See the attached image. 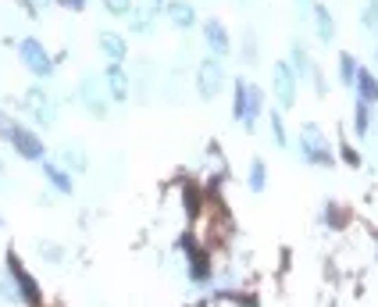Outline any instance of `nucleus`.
<instances>
[{"mask_svg":"<svg viewBox=\"0 0 378 307\" xmlns=\"http://www.w3.org/2000/svg\"><path fill=\"white\" fill-rule=\"evenodd\" d=\"M96 43H100V54H103V61H107V65H125V58H129V43H125V36H122V32L103 29Z\"/></svg>","mask_w":378,"mask_h":307,"instance_id":"14","label":"nucleus"},{"mask_svg":"<svg viewBox=\"0 0 378 307\" xmlns=\"http://www.w3.org/2000/svg\"><path fill=\"white\" fill-rule=\"evenodd\" d=\"M367 122H371V115H367V104H360V100H357V118H353V129L364 136V132H367Z\"/></svg>","mask_w":378,"mask_h":307,"instance_id":"30","label":"nucleus"},{"mask_svg":"<svg viewBox=\"0 0 378 307\" xmlns=\"http://www.w3.org/2000/svg\"><path fill=\"white\" fill-rule=\"evenodd\" d=\"M260 115H264V89L257 86V82H246L243 75L232 82V118L246 129V132H253L257 129V122H260Z\"/></svg>","mask_w":378,"mask_h":307,"instance_id":"1","label":"nucleus"},{"mask_svg":"<svg viewBox=\"0 0 378 307\" xmlns=\"http://www.w3.org/2000/svg\"><path fill=\"white\" fill-rule=\"evenodd\" d=\"M325 222H329L332 229H343V225H346V211L339 208V203L329 200V203H325Z\"/></svg>","mask_w":378,"mask_h":307,"instance_id":"27","label":"nucleus"},{"mask_svg":"<svg viewBox=\"0 0 378 307\" xmlns=\"http://www.w3.org/2000/svg\"><path fill=\"white\" fill-rule=\"evenodd\" d=\"M153 11L150 8H132V15H129V25H132V32L136 36H150L153 32Z\"/></svg>","mask_w":378,"mask_h":307,"instance_id":"23","label":"nucleus"},{"mask_svg":"<svg viewBox=\"0 0 378 307\" xmlns=\"http://www.w3.org/2000/svg\"><path fill=\"white\" fill-rule=\"evenodd\" d=\"M103 8H107V15H115V18H129L132 15V0H103Z\"/></svg>","mask_w":378,"mask_h":307,"instance_id":"26","label":"nucleus"},{"mask_svg":"<svg viewBox=\"0 0 378 307\" xmlns=\"http://www.w3.org/2000/svg\"><path fill=\"white\" fill-rule=\"evenodd\" d=\"M339 79H343L346 86L357 82V58H353V54H343V58H339Z\"/></svg>","mask_w":378,"mask_h":307,"instance_id":"25","label":"nucleus"},{"mask_svg":"<svg viewBox=\"0 0 378 307\" xmlns=\"http://www.w3.org/2000/svg\"><path fill=\"white\" fill-rule=\"evenodd\" d=\"M0 300H4V303H18V289H15V282H11L8 272H0Z\"/></svg>","mask_w":378,"mask_h":307,"instance_id":"28","label":"nucleus"},{"mask_svg":"<svg viewBox=\"0 0 378 307\" xmlns=\"http://www.w3.org/2000/svg\"><path fill=\"white\" fill-rule=\"evenodd\" d=\"M360 25H367V29H378V0H367V8L360 11Z\"/></svg>","mask_w":378,"mask_h":307,"instance_id":"29","label":"nucleus"},{"mask_svg":"<svg viewBox=\"0 0 378 307\" xmlns=\"http://www.w3.org/2000/svg\"><path fill=\"white\" fill-rule=\"evenodd\" d=\"M53 4H61V8H68V11H82L89 0H53Z\"/></svg>","mask_w":378,"mask_h":307,"instance_id":"32","label":"nucleus"},{"mask_svg":"<svg viewBox=\"0 0 378 307\" xmlns=\"http://www.w3.org/2000/svg\"><path fill=\"white\" fill-rule=\"evenodd\" d=\"M314 25H317L321 43H332V36H336V22H332V15H329L325 4H317V8H314Z\"/></svg>","mask_w":378,"mask_h":307,"instance_id":"21","label":"nucleus"},{"mask_svg":"<svg viewBox=\"0 0 378 307\" xmlns=\"http://www.w3.org/2000/svg\"><path fill=\"white\" fill-rule=\"evenodd\" d=\"M75 100L89 111V118H96V122H103L107 115H111V96L103 93L100 75H86V79L79 82V89H75Z\"/></svg>","mask_w":378,"mask_h":307,"instance_id":"6","label":"nucleus"},{"mask_svg":"<svg viewBox=\"0 0 378 307\" xmlns=\"http://www.w3.org/2000/svg\"><path fill=\"white\" fill-rule=\"evenodd\" d=\"M296 72L289 68V61H275L272 65V93H275V104H279V111H286V108H293L296 104Z\"/></svg>","mask_w":378,"mask_h":307,"instance_id":"10","label":"nucleus"},{"mask_svg":"<svg viewBox=\"0 0 378 307\" xmlns=\"http://www.w3.org/2000/svg\"><path fill=\"white\" fill-rule=\"evenodd\" d=\"M153 15H160V8H168V0H150V4H146Z\"/></svg>","mask_w":378,"mask_h":307,"instance_id":"33","label":"nucleus"},{"mask_svg":"<svg viewBox=\"0 0 378 307\" xmlns=\"http://www.w3.org/2000/svg\"><path fill=\"white\" fill-rule=\"evenodd\" d=\"M18 111H25L36 125H53L58 122V100H53V93L46 86H29L18 100Z\"/></svg>","mask_w":378,"mask_h":307,"instance_id":"3","label":"nucleus"},{"mask_svg":"<svg viewBox=\"0 0 378 307\" xmlns=\"http://www.w3.org/2000/svg\"><path fill=\"white\" fill-rule=\"evenodd\" d=\"M11 150L18 154L22 161H36V165H43L46 161V143H43V136L36 132V129H29V125H22V122H15V129H11Z\"/></svg>","mask_w":378,"mask_h":307,"instance_id":"8","label":"nucleus"},{"mask_svg":"<svg viewBox=\"0 0 378 307\" xmlns=\"http://www.w3.org/2000/svg\"><path fill=\"white\" fill-rule=\"evenodd\" d=\"M179 243H182V250H186V275H189V282H193V286H207V282L214 279V261H210V253H207L193 236H182Z\"/></svg>","mask_w":378,"mask_h":307,"instance_id":"7","label":"nucleus"},{"mask_svg":"<svg viewBox=\"0 0 378 307\" xmlns=\"http://www.w3.org/2000/svg\"><path fill=\"white\" fill-rule=\"evenodd\" d=\"M168 22L179 29V32H189L196 25V8L189 4V0H168V8H165Z\"/></svg>","mask_w":378,"mask_h":307,"instance_id":"15","label":"nucleus"},{"mask_svg":"<svg viewBox=\"0 0 378 307\" xmlns=\"http://www.w3.org/2000/svg\"><path fill=\"white\" fill-rule=\"evenodd\" d=\"M43 179H46V186L53 189V193H61V196H72L75 193V175L61 165V161H43Z\"/></svg>","mask_w":378,"mask_h":307,"instance_id":"13","label":"nucleus"},{"mask_svg":"<svg viewBox=\"0 0 378 307\" xmlns=\"http://www.w3.org/2000/svg\"><path fill=\"white\" fill-rule=\"evenodd\" d=\"M357 100L360 104H378V79L367 68H357Z\"/></svg>","mask_w":378,"mask_h":307,"instance_id":"17","label":"nucleus"},{"mask_svg":"<svg viewBox=\"0 0 378 307\" xmlns=\"http://www.w3.org/2000/svg\"><path fill=\"white\" fill-rule=\"evenodd\" d=\"M100 82H103V93L111 96V104H125V100L132 96V79H129L125 65H107Z\"/></svg>","mask_w":378,"mask_h":307,"instance_id":"11","label":"nucleus"},{"mask_svg":"<svg viewBox=\"0 0 378 307\" xmlns=\"http://www.w3.org/2000/svg\"><path fill=\"white\" fill-rule=\"evenodd\" d=\"M296 150H300V161L310 165V168H332L336 165V154H332V143L325 139L314 122L300 125V139H296Z\"/></svg>","mask_w":378,"mask_h":307,"instance_id":"2","label":"nucleus"},{"mask_svg":"<svg viewBox=\"0 0 378 307\" xmlns=\"http://www.w3.org/2000/svg\"><path fill=\"white\" fill-rule=\"evenodd\" d=\"M11 129H15V118H11L4 108H0V139H4V143L11 139Z\"/></svg>","mask_w":378,"mask_h":307,"instance_id":"31","label":"nucleus"},{"mask_svg":"<svg viewBox=\"0 0 378 307\" xmlns=\"http://www.w3.org/2000/svg\"><path fill=\"white\" fill-rule=\"evenodd\" d=\"M225 79H229L225 61L207 54V58L196 65V93H200V100H218V93L225 89Z\"/></svg>","mask_w":378,"mask_h":307,"instance_id":"5","label":"nucleus"},{"mask_svg":"<svg viewBox=\"0 0 378 307\" xmlns=\"http://www.w3.org/2000/svg\"><path fill=\"white\" fill-rule=\"evenodd\" d=\"M267 132H272V143H275L279 150L289 146V132H286V118H282V111H272V115H267Z\"/></svg>","mask_w":378,"mask_h":307,"instance_id":"22","label":"nucleus"},{"mask_svg":"<svg viewBox=\"0 0 378 307\" xmlns=\"http://www.w3.org/2000/svg\"><path fill=\"white\" fill-rule=\"evenodd\" d=\"M246 189H250V193H264V189H267V165H264V158H250Z\"/></svg>","mask_w":378,"mask_h":307,"instance_id":"19","label":"nucleus"},{"mask_svg":"<svg viewBox=\"0 0 378 307\" xmlns=\"http://www.w3.org/2000/svg\"><path fill=\"white\" fill-rule=\"evenodd\" d=\"M0 229H4V215H0Z\"/></svg>","mask_w":378,"mask_h":307,"instance_id":"36","label":"nucleus"},{"mask_svg":"<svg viewBox=\"0 0 378 307\" xmlns=\"http://www.w3.org/2000/svg\"><path fill=\"white\" fill-rule=\"evenodd\" d=\"M29 4H32V11H46V8L53 4V0H29Z\"/></svg>","mask_w":378,"mask_h":307,"instance_id":"34","label":"nucleus"},{"mask_svg":"<svg viewBox=\"0 0 378 307\" xmlns=\"http://www.w3.org/2000/svg\"><path fill=\"white\" fill-rule=\"evenodd\" d=\"M18 61L36 75V79H50L53 75V58H50V50L36 39V36H25L18 43Z\"/></svg>","mask_w":378,"mask_h":307,"instance_id":"9","label":"nucleus"},{"mask_svg":"<svg viewBox=\"0 0 378 307\" xmlns=\"http://www.w3.org/2000/svg\"><path fill=\"white\" fill-rule=\"evenodd\" d=\"M257 58H260V39H257L253 29H246L243 32V61L246 65H257Z\"/></svg>","mask_w":378,"mask_h":307,"instance_id":"24","label":"nucleus"},{"mask_svg":"<svg viewBox=\"0 0 378 307\" xmlns=\"http://www.w3.org/2000/svg\"><path fill=\"white\" fill-rule=\"evenodd\" d=\"M289 68L296 72V79H307V75L314 72V65H310V58H307L303 43H293V46H289Z\"/></svg>","mask_w":378,"mask_h":307,"instance_id":"20","label":"nucleus"},{"mask_svg":"<svg viewBox=\"0 0 378 307\" xmlns=\"http://www.w3.org/2000/svg\"><path fill=\"white\" fill-rule=\"evenodd\" d=\"M343 158H346V161H350V165H360V158H357V150H350V146H346V150H343Z\"/></svg>","mask_w":378,"mask_h":307,"instance_id":"35","label":"nucleus"},{"mask_svg":"<svg viewBox=\"0 0 378 307\" xmlns=\"http://www.w3.org/2000/svg\"><path fill=\"white\" fill-rule=\"evenodd\" d=\"M203 43L210 50V58H222L225 61L232 54V36H229V29H225L222 18H203Z\"/></svg>","mask_w":378,"mask_h":307,"instance_id":"12","label":"nucleus"},{"mask_svg":"<svg viewBox=\"0 0 378 307\" xmlns=\"http://www.w3.org/2000/svg\"><path fill=\"white\" fill-rule=\"evenodd\" d=\"M61 165L72 172V175H86L89 172V154L82 143H65L61 146Z\"/></svg>","mask_w":378,"mask_h":307,"instance_id":"16","label":"nucleus"},{"mask_svg":"<svg viewBox=\"0 0 378 307\" xmlns=\"http://www.w3.org/2000/svg\"><path fill=\"white\" fill-rule=\"evenodd\" d=\"M36 253H39L43 265H65L68 261V250L53 239H36Z\"/></svg>","mask_w":378,"mask_h":307,"instance_id":"18","label":"nucleus"},{"mask_svg":"<svg viewBox=\"0 0 378 307\" xmlns=\"http://www.w3.org/2000/svg\"><path fill=\"white\" fill-rule=\"evenodd\" d=\"M4 261H8L4 272L11 275V282H15V289H18V303H22V307H43V289H39L36 275L18 261V253L8 250V258H4Z\"/></svg>","mask_w":378,"mask_h":307,"instance_id":"4","label":"nucleus"}]
</instances>
